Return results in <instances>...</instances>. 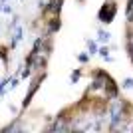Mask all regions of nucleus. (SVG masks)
Instances as JSON below:
<instances>
[{
    "label": "nucleus",
    "instance_id": "1",
    "mask_svg": "<svg viewBox=\"0 0 133 133\" xmlns=\"http://www.w3.org/2000/svg\"><path fill=\"white\" fill-rule=\"evenodd\" d=\"M113 12H115V8H113V6L109 4V8H107V10H101V20H105V22H109L111 20V16H113Z\"/></svg>",
    "mask_w": 133,
    "mask_h": 133
},
{
    "label": "nucleus",
    "instance_id": "2",
    "mask_svg": "<svg viewBox=\"0 0 133 133\" xmlns=\"http://www.w3.org/2000/svg\"><path fill=\"white\" fill-rule=\"evenodd\" d=\"M99 40L101 42H107V40H109V34L107 32H99Z\"/></svg>",
    "mask_w": 133,
    "mask_h": 133
},
{
    "label": "nucleus",
    "instance_id": "3",
    "mask_svg": "<svg viewBox=\"0 0 133 133\" xmlns=\"http://www.w3.org/2000/svg\"><path fill=\"white\" fill-rule=\"evenodd\" d=\"M125 88H133V79H125Z\"/></svg>",
    "mask_w": 133,
    "mask_h": 133
}]
</instances>
